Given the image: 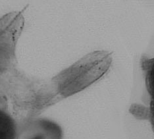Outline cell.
<instances>
[{"label":"cell","mask_w":154,"mask_h":139,"mask_svg":"<svg viewBox=\"0 0 154 139\" xmlns=\"http://www.w3.org/2000/svg\"><path fill=\"white\" fill-rule=\"evenodd\" d=\"M61 133L60 129L57 126H53V125H51L47 131L45 130L44 133H34L30 134L28 133L27 137H24L21 139H61Z\"/></svg>","instance_id":"1"}]
</instances>
